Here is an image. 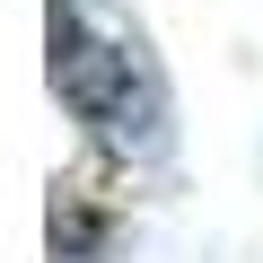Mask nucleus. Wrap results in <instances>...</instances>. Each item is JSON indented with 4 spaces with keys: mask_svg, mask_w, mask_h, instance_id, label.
<instances>
[{
    "mask_svg": "<svg viewBox=\"0 0 263 263\" xmlns=\"http://www.w3.org/2000/svg\"><path fill=\"white\" fill-rule=\"evenodd\" d=\"M53 97L123 158H167V141H176L158 62L123 35H97L88 0H53Z\"/></svg>",
    "mask_w": 263,
    "mask_h": 263,
    "instance_id": "f257e3e1",
    "label": "nucleus"
}]
</instances>
